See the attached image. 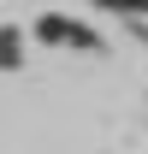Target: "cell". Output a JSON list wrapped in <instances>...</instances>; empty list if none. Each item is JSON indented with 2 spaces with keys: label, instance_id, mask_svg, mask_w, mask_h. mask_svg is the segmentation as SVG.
Here are the masks:
<instances>
[{
  "label": "cell",
  "instance_id": "obj_1",
  "mask_svg": "<svg viewBox=\"0 0 148 154\" xmlns=\"http://www.w3.org/2000/svg\"><path fill=\"white\" fill-rule=\"evenodd\" d=\"M36 36L48 42V48H83V54H101V36H95L89 24L65 18V12H42V18H36Z\"/></svg>",
  "mask_w": 148,
  "mask_h": 154
},
{
  "label": "cell",
  "instance_id": "obj_2",
  "mask_svg": "<svg viewBox=\"0 0 148 154\" xmlns=\"http://www.w3.org/2000/svg\"><path fill=\"white\" fill-rule=\"evenodd\" d=\"M0 42H6V54H0V65H6V71H18V48H24V42H18V30H12V24H6V36H0Z\"/></svg>",
  "mask_w": 148,
  "mask_h": 154
}]
</instances>
